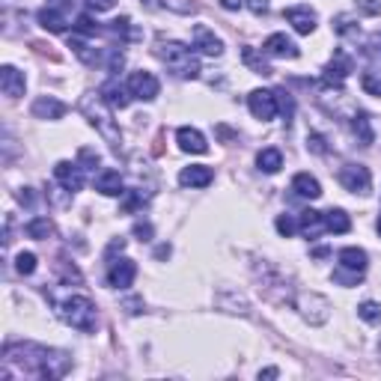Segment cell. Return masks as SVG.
Masks as SVG:
<instances>
[{"label":"cell","mask_w":381,"mask_h":381,"mask_svg":"<svg viewBox=\"0 0 381 381\" xmlns=\"http://www.w3.org/2000/svg\"><path fill=\"white\" fill-rule=\"evenodd\" d=\"M18 367L21 375H33L42 381H54L63 378L72 369V358L60 349H48V346H36V342H21V346H6L3 351V373L0 378L9 375Z\"/></svg>","instance_id":"6da1fadb"},{"label":"cell","mask_w":381,"mask_h":381,"mask_svg":"<svg viewBox=\"0 0 381 381\" xmlns=\"http://www.w3.org/2000/svg\"><path fill=\"white\" fill-rule=\"evenodd\" d=\"M80 113L87 116L93 129H98V134H102L111 146H120L122 143V131L113 120V107L105 102L102 93H89V96L80 98Z\"/></svg>","instance_id":"7a4b0ae2"},{"label":"cell","mask_w":381,"mask_h":381,"mask_svg":"<svg viewBox=\"0 0 381 381\" xmlns=\"http://www.w3.org/2000/svg\"><path fill=\"white\" fill-rule=\"evenodd\" d=\"M155 57L164 63L176 78H185V80H194V78H199V72H203V69H199L197 54L182 42H164V39H161L155 45Z\"/></svg>","instance_id":"3957f363"},{"label":"cell","mask_w":381,"mask_h":381,"mask_svg":"<svg viewBox=\"0 0 381 381\" xmlns=\"http://www.w3.org/2000/svg\"><path fill=\"white\" fill-rule=\"evenodd\" d=\"M63 322L72 325L75 331H93L96 328V304L84 295H72L60 304Z\"/></svg>","instance_id":"277c9868"},{"label":"cell","mask_w":381,"mask_h":381,"mask_svg":"<svg viewBox=\"0 0 381 381\" xmlns=\"http://www.w3.org/2000/svg\"><path fill=\"white\" fill-rule=\"evenodd\" d=\"M295 307L301 310V316L310 325H325L331 319V304H328V298L319 292H298Z\"/></svg>","instance_id":"5b68a950"},{"label":"cell","mask_w":381,"mask_h":381,"mask_svg":"<svg viewBox=\"0 0 381 381\" xmlns=\"http://www.w3.org/2000/svg\"><path fill=\"white\" fill-rule=\"evenodd\" d=\"M340 185L351 190V194H369L373 190V176H369V170L364 164H346L340 167Z\"/></svg>","instance_id":"8992f818"},{"label":"cell","mask_w":381,"mask_h":381,"mask_svg":"<svg viewBox=\"0 0 381 381\" xmlns=\"http://www.w3.org/2000/svg\"><path fill=\"white\" fill-rule=\"evenodd\" d=\"M158 78L152 75V72H131L129 78V93L131 98H140V102H152V98H158Z\"/></svg>","instance_id":"52a82bcc"},{"label":"cell","mask_w":381,"mask_h":381,"mask_svg":"<svg viewBox=\"0 0 381 381\" xmlns=\"http://www.w3.org/2000/svg\"><path fill=\"white\" fill-rule=\"evenodd\" d=\"M248 107H250V113L262 122H268V120L277 116V98H274L271 89H253V93L248 96Z\"/></svg>","instance_id":"ba28073f"},{"label":"cell","mask_w":381,"mask_h":381,"mask_svg":"<svg viewBox=\"0 0 381 381\" xmlns=\"http://www.w3.org/2000/svg\"><path fill=\"white\" fill-rule=\"evenodd\" d=\"M138 277V265L131 259H113L111 268H107V286L113 289H129Z\"/></svg>","instance_id":"9c48e42d"},{"label":"cell","mask_w":381,"mask_h":381,"mask_svg":"<svg viewBox=\"0 0 381 381\" xmlns=\"http://www.w3.org/2000/svg\"><path fill=\"white\" fill-rule=\"evenodd\" d=\"M54 179H57L69 194H75V190L84 188V167L72 164V161H60V164L54 167Z\"/></svg>","instance_id":"30bf717a"},{"label":"cell","mask_w":381,"mask_h":381,"mask_svg":"<svg viewBox=\"0 0 381 381\" xmlns=\"http://www.w3.org/2000/svg\"><path fill=\"white\" fill-rule=\"evenodd\" d=\"M194 48L199 54H206V57H221V54H224V42L217 39L208 27L199 24V27H194Z\"/></svg>","instance_id":"8fae6325"},{"label":"cell","mask_w":381,"mask_h":381,"mask_svg":"<svg viewBox=\"0 0 381 381\" xmlns=\"http://www.w3.org/2000/svg\"><path fill=\"white\" fill-rule=\"evenodd\" d=\"M286 21L295 27L301 36H310L316 30V12L310 6H292V9H286Z\"/></svg>","instance_id":"7c38bea8"},{"label":"cell","mask_w":381,"mask_h":381,"mask_svg":"<svg viewBox=\"0 0 381 381\" xmlns=\"http://www.w3.org/2000/svg\"><path fill=\"white\" fill-rule=\"evenodd\" d=\"M262 51H265L268 57H283V60H295L298 57V45L292 39H286L283 33L268 36L265 45H262Z\"/></svg>","instance_id":"4fadbf2b"},{"label":"cell","mask_w":381,"mask_h":381,"mask_svg":"<svg viewBox=\"0 0 381 381\" xmlns=\"http://www.w3.org/2000/svg\"><path fill=\"white\" fill-rule=\"evenodd\" d=\"M176 140H179V149H182V152H194V155H203V152H208L206 138L197 129H190V125H182V129L176 131Z\"/></svg>","instance_id":"5bb4252c"},{"label":"cell","mask_w":381,"mask_h":381,"mask_svg":"<svg viewBox=\"0 0 381 381\" xmlns=\"http://www.w3.org/2000/svg\"><path fill=\"white\" fill-rule=\"evenodd\" d=\"M24 87H27V80H24V75L15 66H3V69H0V89H3V96L18 98V96H24Z\"/></svg>","instance_id":"9a60e30c"},{"label":"cell","mask_w":381,"mask_h":381,"mask_svg":"<svg viewBox=\"0 0 381 381\" xmlns=\"http://www.w3.org/2000/svg\"><path fill=\"white\" fill-rule=\"evenodd\" d=\"M30 111H33L36 120H63V116H66V105L57 102V98H51V96H42L33 102Z\"/></svg>","instance_id":"2e32d148"},{"label":"cell","mask_w":381,"mask_h":381,"mask_svg":"<svg viewBox=\"0 0 381 381\" xmlns=\"http://www.w3.org/2000/svg\"><path fill=\"white\" fill-rule=\"evenodd\" d=\"M98 93H102V98L113 107V111H122V107H129V102H131L129 87H120L116 80H107V84H105L102 89H98Z\"/></svg>","instance_id":"e0dca14e"},{"label":"cell","mask_w":381,"mask_h":381,"mask_svg":"<svg viewBox=\"0 0 381 381\" xmlns=\"http://www.w3.org/2000/svg\"><path fill=\"white\" fill-rule=\"evenodd\" d=\"M349 72H351V60L346 57V54H337L328 66H325V80L334 87H342V80L349 78Z\"/></svg>","instance_id":"ac0fdd59"},{"label":"cell","mask_w":381,"mask_h":381,"mask_svg":"<svg viewBox=\"0 0 381 381\" xmlns=\"http://www.w3.org/2000/svg\"><path fill=\"white\" fill-rule=\"evenodd\" d=\"M96 190H102L105 197H120V194H125V190H122V176L116 173V170H102V173H98V179H96Z\"/></svg>","instance_id":"d6986e66"},{"label":"cell","mask_w":381,"mask_h":381,"mask_svg":"<svg viewBox=\"0 0 381 381\" xmlns=\"http://www.w3.org/2000/svg\"><path fill=\"white\" fill-rule=\"evenodd\" d=\"M212 179H215V173L208 167H185L182 173H179V182L185 188H206Z\"/></svg>","instance_id":"ffe728a7"},{"label":"cell","mask_w":381,"mask_h":381,"mask_svg":"<svg viewBox=\"0 0 381 381\" xmlns=\"http://www.w3.org/2000/svg\"><path fill=\"white\" fill-rule=\"evenodd\" d=\"M337 259H340V268L346 271H360V274L367 271V250L360 248H342Z\"/></svg>","instance_id":"44dd1931"},{"label":"cell","mask_w":381,"mask_h":381,"mask_svg":"<svg viewBox=\"0 0 381 381\" xmlns=\"http://www.w3.org/2000/svg\"><path fill=\"white\" fill-rule=\"evenodd\" d=\"M292 188H295L298 197H307V199H319V197H322L319 179L310 176V173H298V176L292 179Z\"/></svg>","instance_id":"7402d4cb"},{"label":"cell","mask_w":381,"mask_h":381,"mask_svg":"<svg viewBox=\"0 0 381 381\" xmlns=\"http://www.w3.org/2000/svg\"><path fill=\"white\" fill-rule=\"evenodd\" d=\"M149 9H167V12H176V15H194L197 12V3L194 0H143Z\"/></svg>","instance_id":"603a6c76"},{"label":"cell","mask_w":381,"mask_h":381,"mask_svg":"<svg viewBox=\"0 0 381 381\" xmlns=\"http://www.w3.org/2000/svg\"><path fill=\"white\" fill-rule=\"evenodd\" d=\"M298 224H301V232L310 235V239H319L322 230H328L325 226V215L313 212V208H307V212H301V217H298Z\"/></svg>","instance_id":"cb8c5ba5"},{"label":"cell","mask_w":381,"mask_h":381,"mask_svg":"<svg viewBox=\"0 0 381 381\" xmlns=\"http://www.w3.org/2000/svg\"><path fill=\"white\" fill-rule=\"evenodd\" d=\"M39 24L45 27V30H51V33H63L66 30V18H63L60 9H54V6H45L42 12H39Z\"/></svg>","instance_id":"d4e9b609"},{"label":"cell","mask_w":381,"mask_h":381,"mask_svg":"<svg viewBox=\"0 0 381 381\" xmlns=\"http://www.w3.org/2000/svg\"><path fill=\"white\" fill-rule=\"evenodd\" d=\"M257 164L262 173H277L283 167V155H280V149H262L257 155Z\"/></svg>","instance_id":"484cf974"},{"label":"cell","mask_w":381,"mask_h":381,"mask_svg":"<svg viewBox=\"0 0 381 381\" xmlns=\"http://www.w3.org/2000/svg\"><path fill=\"white\" fill-rule=\"evenodd\" d=\"M325 226H328L331 232H349L351 221H349V215L342 212V208H331V212H325Z\"/></svg>","instance_id":"4316f807"},{"label":"cell","mask_w":381,"mask_h":381,"mask_svg":"<svg viewBox=\"0 0 381 381\" xmlns=\"http://www.w3.org/2000/svg\"><path fill=\"white\" fill-rule=\"evenodd\" d=\"M27 235L30 239H48V235H54V224L48 221V217H33L30 224H27Z\"/></svg>","instance_id":"83f0119b"},{"label":"cell","mask_w":381,"mask_h":381,"mask_svg":"<svg viewBox=\"0 0 381 381\" xmlns=\"http://www.w3.org/2000/svg\"><path fill=\"white\" fill-rule=\"evenodd\" d=\"M244 63H248L257 75H274V69H271L262 57H257V51H253V48H244Z\"/></svg>","instance_id":"f1b7e54d"},{"label":"cell","mask_w":381,"mask_h":381,"mask_svg":"<svg viewBox=\"0 0 381 381\" xmlns=\"http://www.w3.org/2000/svg\"><path fill=\"white\" fill-rule=\"evenodd\" d=\"M72 51H75L78 57L87 63V66H96V63H102V54H98L96 48H89V45H84V42H78V39L72 42Z\"/></svg>","instance_id":"f546056e"},{"label":"cell","mask_w":381,"mask_h":381,"mask_svg":"<svg viewBox=\"0 0 381 381\" xmlns=\"http://www.w3.org/2000/svg\"><path fill=\"white\" fill-rule=\"evenodd\" d=\"M351 129H355V134L360 138V143H364V146H369V143H373V129H369L367 113H358L355 122H351Z\"/></svg>","instance_id":"4dcf8cb0"},{"label":"cell","mask_w":381,"mask_h":381,"mask_svg":"<svg viewBox=\"0 0 381 381\" xmlns=\"http://www.w3.org/2000/svg\"><path fill=\"white\" fill-rule=\"evenodd\" d=\"M15 268H18V274H33L36 271V253H30V250H21L15 257Z\"/></svg>","instance_id":"1f68e13d"},{"label":"cell","mask_w":381,"mask_h":381,"mask_svg":"<svg viewBox=\"0 0 381 381\" xmlns=\"http://www.w3.org/2000/svg\"><path fill=\"white\" fill-rule=\"evenodd\" d=\"M358 316H360V319H364V322H381V304L378 301H364V304H360L358 307Z\"/></svg>","instance_id":"d6a6232c"},{"label":"cell","mask_w":381,"mask_h":381,"mask_svg":"<svg viewBox=\"0 0 381 381\" xmlns=\"http://www.w3.org/2000/svg\"><path fill=\"white\" fill-rule=\"evenodd\" d=\"M274 226H277V232H280V235H286V239H289V235H295L298 230H301V224H298L292 215H280L277 221H274Z\"/></svg>","instance_id":"836d02e7"},{"label":"cell","mask_w":381,"mask_h":381,"mask_svg":"<svg viewBox=\"0 0 381 381\" xmlns=\"http://www.w3.org/2000/svg\"><path fill=\"white\" fill-rule=\"evenodd\" d=\"M360 87H364V93L378 96V98H381V78H375L373 72H367V75L360 78Z\"/></svg>","instance_id":"e575fe53"},{"label":"cell","mask_w":381,"mask_h":381,"mask_svg":"<svg viewBox=\"0 0 381 381\" xmlns=\"http://www.w3.org/2000/svg\"><path fill=\"white\" fill-rule=\"evenodd\" d=\"M75 30H78V33H84V36H98V24H96L89 15H78Z\"/></svg>","instance_id":"d590c367"},{"label":"cell","mask_w":381,"mask_h":381,"mask_svg":"<svg viewBox=\"0 0 381 381\" xmlns=\"http://www.w3.org/2000/svg\"><path fill=\"white\" fill-rule=\"evenodd\" d=\"M274 98H277V111H283L286 120H289V116H292V111H295V102L289 98V93H283V89H277Z\"/></svg>","instance_id":"8d00e7d4"},{"label":"cell","mask_w":381,"mask_h":381,"mask_svg":"<svg viewBox=\"0 0 381 381\" xmlns=\"http://www.w3.org/2000/svg\"><path fill=\"white\" fill-rule=\"evenodd\" d=\"M334 280L342 286H355V283H360V271H349L346 274V268H340V271H334Z\"/></svg>","instance_id":"74e56055"},{"label":"cell","mask_w":381,"mask_h":381,"mask_svg":"<svg viewBox=\"0 0 381 381\" xmlns=\"http://www.w3.org/2000/svg\"><path fill=\"white\" fill-rule=\"evenodd\" d=\"M111 30L120 33V36H129V39H134V36H138V33H131V21H129V18H116V21L111 24Z\"/></svg>","instance_id":"f35d334b"},{"label":"cell","mask_w":381,"mask_h":381,"mask_svg":"<svg viewBox=\"0 0 381 381\" xmlns=\"http://www.w3.org/2000/svg\"><path fill=\"white\" fill-rule=\"evenodd\" d=\"M307 146H310V152H316V155H325V152H328L322 134H310V138H307Z\"/></svg>","instance_id":"ab89813d"},{"label":"cell","mask_w":381,"mask_h":381,"mask_svg":"<svg viewBox=\"0 0 381 381\" xmlns=\"http://www.w3.org/2000/svg\"><path fill=\"white\" fill-rule=\"evenodd\" d=\"M87 6L93 9V12H107V9L116 6V0H87Z\"/></svg>","instance_id":"60d3db41"},{"label":"cell","mask_w":381,"mask_h":381,"mask_svg":"<svg viewBox=\"0 0 381 381\" xmlns=\"http://www.w3.org/2000/svg\"><path fill=\"white\" fill-rule=\"evenodd\" d=\"M244 6H248L253 15H265V12H268V3H265V0H244Z\"/></svg>","instance_id":"b9f144b4"},{"label":"cell","mask_w":381,"mask_h":381,"mask_svg":"<svg viewBox=\"0 0 381 381\" xmlns=\"http://www.w3.org/2000/svg\"><path fill=\"white\" fill-rule=\"evenodd\" d=\"M134 235L140 241H149L152 239V224H134Z\"/></svg>","instance_id":"7bdbcfd3"},{"label":"cell","mask_w":381,"mask_h":381,"mask_svg":"<svg viewBox=\"0 0 381 381\" xmlns=\"http://www.w3.org/2000/svg\"><path fill=\"white\" fill-rule=\"evenodd\" d=\"M80 161H84V164H89V167H96L98 164V155L93 149H80Z\"/></svg>","instance_id":"ee69618b"},{"label":"cell","mask_w":381,"mask_h":381,"mask_svg":"<svg viewBox=\"0 0 381 381\" xmlns=\"http://www.w3.org/2000/svg\"><path fill=\"white\" fill-rule=\"evenodd\" d=\"M122 66H125V57L120 51H111V72H120Z\"/></svg>","instance_id":"f6af8a7d"},{"label":"cell","mask_w":381,"mask_h":381,"mask_svg":"<svg viewBox=\"0 0 381 381\" xmlns=\"http://www.w3.org/2000/svg\"><path fill=\"white\" fill-rule=\"evenodd\" d=\"M360 9L369 15H378L381 12V3H375V0H360Z\"/></svg>","instance_id":"bcb514c9"},{"label":"cell","mask_w":381,"mask_h":381,"mask_svg":"<svg viewBox=\"0 0 381 381\" xmlns=\"http://www.w3.org/2000/svg\"><path fill=\"white\" fill-rule=\"evenodd\" d=\"M140 199H143L140 194H131L129 199H125V206H122V208H125V212H134V208H138V206H140Z\"/></svg>","instance_id":"7dc6e473"},{"label":"cell","mask_w":381,"mask_h":381,"mask_svg":"<svg viewBox=\"0 0 381 381\" xmlns=\"http://www.w3.org/2000/svg\"><path fill=\"white\" fill-rule=\"evenodd\" d=\"M18 199H21L24 206H33V194H30V188H21V190H18Z\"/></svg>","instance_id":"c3c4849f"},{"label":"cell","mask_w":381,"mask_h":381,"mask_svg":"<svg viewBox=\"0 0 381 381\" xmlns=\"http://www.w3.org/2000/svg\"><path fill=\"white\" fill-rule=\"evenodd\" d=\"M221 6L232 12V9H241V6H244V0H221Z\"/></svg>","instance_id":"681fc988"},{"label":"cell","mask_w":381,"mask_h":381,"mask_svg":"<svg viewBox=\"0 0 381 381\" xmlns=\"http://www.w3.org/2000/svg\"><path fill=\"white\" fill-rule=\"evenodd\" d=\"M51 6H54V9H69L72 0H51Z\"/></svg>","instance_id":"f907efd6"},{"label":"cell","mask_w":381,"mask_h":381,"mask_svg":"<svg viewBox=\"0 0 381 381\" xmlns=\"http://www.w3.org/2000/svg\"><path fill=\"white\" fill-rule=\"evenodd\" d=\"M259 378H277V369H274V367H271V369H262Z\"/></svg>","instance_id":"816d5d0a"},{"label":"cell","mask_w":381,"mask_h":381,"mask_svg":"<svg viewBox=\"0 0 381 381\" xmlns=\"http://www.w3.org/2000/svg\"><path fill=\"white\" fill-rule=\"evenodd\" d=\"M164 257H170V248L164 244V248H158V259H164Z\"/></svg>","instance_id":"f5cc1de1"},{"label":"cell","mask_w":381,"mask_h":381,"mask_svg":"<svg viewBox=\"0 0 381 381\" xmlns=\"http://www.w3.org/2000/svg\"><path fill=\"white\" fill-rule=\"evenodd\" d=\"M378 232H381V217H378Z\"/></svg>","instance_id":"db71d44e"}]
</instances>
